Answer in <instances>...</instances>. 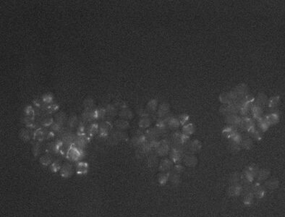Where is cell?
I'll return each instance as SVG.
<instances>
[{"mask_svg":"<svg viewBox=\"0 0 285 217\" xmlns=\"http://www.w3.org/2000/svg\"><path fill=\"white\" fill-rule=\"evenodd\" d=\"M279 102V97H274L270 101V106L271 107H275Z\"/></svg>","mask_w":285,"mask_h":217,"instance_id":"3","label":"cell"},{"mask_svg":"<svg viewBox=\"0 0 285 217\" xmlns=\"http://www.w3.org/2000/svg\"><path fill=\"white\" fill-rule=\"evenodd\" d=\"M278 119V116L277 114H271V115L268 116V117H267V119L265 121H266L267 123H268V124H275V123L277 122Z\"/></svg>","mask_w":285,"mask_h":217,"instance_id":"2","label":"cell"},{"mask_svg":"<svg viewBox=\"0 0 285 217\" xmlns=\"http://www.w3.org/2000/svg\"><path fill=\"white\" fill-rule=\"evenodd\" d=\"M140 125L142 126V127H145V126H148V124H149V122L148 121V119H143L141 120V122L140 123Z\"/></svg>","mask_w":285,"mask_h":217,"instance_id":"6","label":"cell"},{"mask_svg":"<svg viewBox=\"0 0 285 217\" xmlns=\"http://www.w3.org/2000/svg\"><path fill=\"white\" fill-rule=\"evenodd\" d=\"M68 155H69V156L71 158L75 160L77 159L79 156H80V153H79V151L76 149V148H71V149L69 150V152H68Z\"/></svg>","mask_w":285,"mask_h":217,"instance_id":"1","label":"cell"},{"mask_svg":"<svg viewBox=\"0 0 285 217\" xmlns=\"http://www.w3.org/2000/svg\"><path fill=\"white\" fill-rule=\"evenodd\" d=\"M77 169H78V171L79 172H82V173H83V172H85V171H86V169H87V167H86V166H85L84 163H80L79 164V166H78V167H77Z\"/></svg>","mask_w":285,"mask_h":217,"instance_id":"5","label":"cell"},{"mask_svg":"<svg viewBox=\"0 0 285 217\" xmlns=\"http://www.w3.org/2000/svg\"><path fill=\"white\" fill-rule=\"evenodd\" d=\"M278 184V180H276V179H272V180H271L269 182V186L272 189H275L276 187H277Z\"/></svg>","mask_w":285,"mask_h":217,"instance_id":"4","label":"cell"}]
</instances>
